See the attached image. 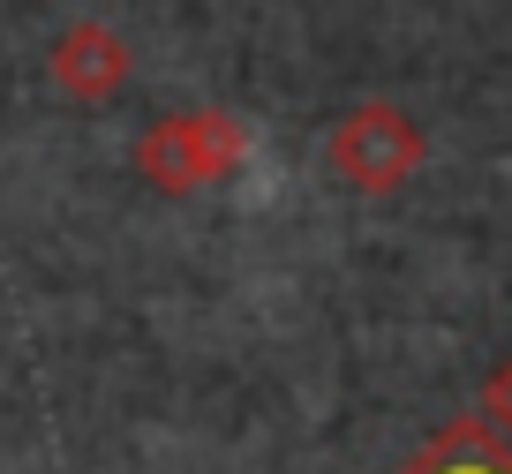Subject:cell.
I'll use <instances>...</instances> for the list:
<instances>
[{
  "label": "cell",
  "mask_w": 512,
  "mask_h": 474,
  "mask_svg": "<svg viewBox=\"0 0 512 474\" xmlns=\"http://www.w3.org/2000/svg\"><path fill=\"white\" fill-rule=\"evenodd\" d=\"M241 151H249L241 121H226V113H174V121H151L144 128L136 166H144L151 189L189 196V189H204V181H219Z\"/></svg>",
  "instance_id": "6da1fadb"
},
{
  "label": "cell",
  "mask_w": 512,
  "mask_h": 474,
  "mask_svg": "<svg viewBox=\"0 0 512 474\" xmlns=\"http://www.w3.org/2000/svg\"><path fill=\"white\" fill-rule=\"evenodd\" d=\"M415 151H422L415 128H407V113H392V106H354L347 121H332V136H324L332 174L354 181V189H392V181H407Z\"/></svg>",
  "instance_id": "7a4b0ae2"
},
{
  "label": "cell",
  "mask_w": 512,
  "mask_h": 474,
  "mask_svg": "<svg viewBox=\"0 0 512 474\" xmlns=\"http://www.w3.org/2000/svg\"><path fill=\"white\" fill-rule=\"evenodd\" d=\"M46 68H53V83H61L68 98L98 106V98H113L128 83V38L106 31V23H68V31L53 38Z\"/></svg>",
  "instance_id": "3957f363"
},
{
  "label": "cell",
  "mask_w": 512,
  "mask_h": 474,
  "mask_svg": "<svg viewBox=\"0 0 512 474\" xmlns=\"http://www.w3.org/2000/svg\"><path fill=\"white\" fill-rule=\"evenodd\" d=\"M407 474H512V452L490 437V429L452 422V429H445V437H437V444H430V452H422Z\"/></svg>",
  "instance_id": "277c9868"
}]
</instances>
